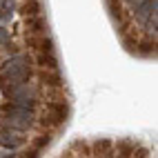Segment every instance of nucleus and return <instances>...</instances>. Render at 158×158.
<instances>
[{"label":"nucleus","instance_id":"f257e3e1","mask_svg":"<svg viewBox=\"0 0 158 158\" xmlns=\"http://www.w3.org/2000/svg\"><path fill=\"white\" fill-rule=\"evenodd\" d=\"M0 125L5 129L25 131L34 125V114L31 109L18 107V105H5V107H0Z\"/></svg>","mask_w":158,"mask_h":158},{"label":"nucleus","instance_id":"f03ea898","mask_svg":"<svg viewBox=\"0 0 158 158\" xmlns=\"http://www.w3.org/2000/svg\"><path fill=\"white\" fill-rule=\"evenodd\" d=\"M29 78H31V67H29V58H25V56H16L0 67L2 85L14 87V85H20V82H27Z\"/></svg>","mask_w":158,"mask_h":158},{"label":"nucleus","instance_id":"7ed1b4c3","mask_svg":"<svg viewBox=\"0 0 158 158\" xmlns=\"http://www.w3.org/2000/svg\"><path fill=\"white\" fill-rule=\"evenodd\" d=\"M45 116H47L45 123H51V125L65 123V118H67V105L65 102H49L47 109H45Z\"/></svg>","mask_w":158,"mask_h":158},{"label":"nucleus","instance_id":"20e7f679","mask_svg":"<svg viewBox=\"0 0 158 158\" xmlns=\"http://www.w3.org/2000/svg\"><path fill=\"white\" fill-rule=\"evenodd\" d=\"M152 14H156V0H138V2L134 5V16H136V20H140V23H145Z\"/></svg>","mask_w":158,"mask_h":158},{"label":"nucleus","instance_id":"39448f33","mask_svg":"<svg viewBox=\"0 0 158 158\" xmlns=\"http://www.w3.org/2000/svg\"><path fill=\"white\" fill-rule=\"evenodd\" d=\"M23 145V136L14 129H0V147L5 149H16Z\"/></svg>","mask_w":158,"mask_h":158},{"label":"nucleus","instance_id":"423d86ee","mask_svg":"<svg viewBox=\"0 0 158 158\" xmlns=\"http://www.w3.org/2000/svg\"><path fill=\"white\" fill-rule=\"evenodd\" d=\"M36 60H38V65L43 67V69H47V71H54L56 65H58V60H56V56H54V51H43V49H40V51H38V56H36Z\"/></svg>","mask_w":158,"mask_h":158},{"label":"nucleus","instance_id":"0eeeda50","mask_svg":"<svg viewBox=\"0 0 158 158\" xmlns=\"http://www.w3.org/2000/svg\"><path fill=\"white\" fill-rule=\"evenodd\" d=\"M14 9H16V0H0V23L11 18Z\"/></svg>","mask_w":158,"mask_h":158},{"label":"nucleus","instance_id":"6e6552de","mask_svg":"<svg viewBox=\"0 0 158 158\" xmlns=\"http://www.w3.org/2000/svg\"><path fill=\"white\" fill-rule=\"evenodd\" d=\"M94 154H96V156H109V140H96V145H94Z\"/></svg>","mask_w":158,"mask_h":158},{"label":"nucleus","instance_id":"1a4fd4ad","mask_svg":"<svg viewBox=\"0 0 158 158\" xmlns=\"http://www.w3.org/2000/svg\"><path fill=\"white\" fill-rule=\"evenodd\" d=\"M7 43H9V31L0 25V45H7Z\"/></svg>","mask_w":158,"mask_h":158},{"label":"nucleus","instance_id":"9d476101","mask_svg":"<svg viewBox=\"0 0 158 158\" xmlns=\"http://www.w3.org/2000/svg\"><path fill=\"white\" fill-rule=\"evenodd\" d=\"M129 2H134V5H136V2H138V0H129Z\"/></svg>","mask_w":158,"mask_h":158}]
</instances>
